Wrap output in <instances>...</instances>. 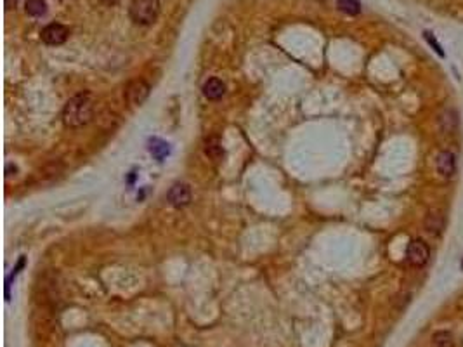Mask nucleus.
Here are the masks:
<instances>
[{
    "instance_id": "nucleus-13",
    "label": "nucleus",
    "mask_w": 463,
    "mask_h": 347,
    "mask_svg": "<svg viewBox=\"0 0 463 347\" xmlns=\"http://www.w3.org/2000/svg\"><path fill=\"white\" fill-rule=\"evenodd\" d=\"M337 7L344 14H349V16H357L361 13V4L357 0H338Z\"/></svg>"
},
{
    "instance_id": "nucleus-2",
    "label": "nucleus",
    "mask_w": 463,
    "mask_h": 347,
    "mask_svg": "<svg viewBox=\"0 0 463 347\" xmlns=\"http://www.w3.org/2000/svg\"><path fill=\"white\" fill-rule=\"evenodd\" d=\"M158 14H160V0H132L130 2V18L137 25H153L158 20Z\"/></svg>"
},
{
    "instance_id": "nucleus-7",
    "label": "nucleus",
    "mask_w": 463,
    "mask_h": 347,
    "mask_svg": "<svg viewBox=\"0 0 463 347\" xmlns=\"http://www.w3.org/2000/svg\"><path fill=\"white\" fill-rule=\"evenodd\" d=\"M435 167H437V172L442 177H453L454 172H456V156H454V153L447 151V149L441 151L435 158Z\"/></svg>"
},
{
    "instance_id": "nucleus-12",
    "label": "nucleus",
    "mask_w": 463,
    "mask_h": 347,
    "mask_svg": "<svg viewBox=\"0 0 463 347\" xmlns=\"http://www.w3.org/2000/svg\"><path fill=\"white\" fill-rule=\"evenodd\" d=\"M441 125H442V130L444 132H453L456 129L458 125V118H456V113L453 111V109H446V111L441 115Z\"/></svg>"
},
{
    "instance_id": "nucleus-1",
    "label": "nucleus",
    "mask_w": 463,
    "mask_h": 347,
    "mask_svg": "<svg viewBox=\"0 0 463 347\" xmlns=\"http://www.w3.org/2000/svg\"><path fill=\"white\" fill-rule=\"evenodd\" d=\"M94 115V99L89 92H80L73 96L65 104L63 109V122L68 129H78L87 125Z\"/></svg>"
},
{
    "instance_id": "nucleus-6",
    "label": "nucleus",
    "mask_w": 463,
    "mask_h": 347,
    "mask_svg": "<svg viewBox=\"0 0 463 347\" xmlns=\"http://www.w3.org/2000/svg\"><path fill=\"white\" fill-rule=\"evenodd\" d=\"M167 202L175 209H182V207L189 205L191 202V190L186 183H175L174 186L168 190L167 193Z\"/></svg>"
},
{
    "instance_id": "nucleus-10",
    "label": "nucleus",
    "mask_w": 463,
    "mask_h": 347,
    "mask_svg": "<svg viewBox=\"0 0 463 347\" xmlns=\"http://www.w3.org/2000/svg\"><path fill=\"white\" fill-rule=\"evenodd\" d=\"M205 153L208 154L212 160H220L222 156H224V148H222L220 144V139L219 137H210L206 139L205 142Z\"/></svg>"
},
{
    "instance_id": "nucleus-11",
    "label": "nucleus",
    "mask_w": 463,
    "mask_h": 347,
    "mask_svg": "<svg viewBox=\"0 0 463 347\" xmlns=\"http://www.w3.org/2000/svg\"><path fill=\"white\" fill-rule=\"evenodd\" d=\"M26 13L33 18H40L47 13V4L45 0H26Z\"/></svg>"
},
{
    "instance_id": "nucleus-9",
    "label": "nucleus",
    "mask_w": 463,
    "mask_h": 347,
    "mask_svg": "<svg viewBox=\"0 0 463 347\" xmlns=\"http://www.w3.org/2000/svg\"><path fill=\"white\" fill-rule=\"evenodd\" d=\"M203 94H205L206 99L217 101L220 99L225 94V84L219 78H208V80L203 84Z\"/></svg>"
},
{
    "instance_id": "nucleus-15",
    "label": "nucleus",
    "mask_w": 463,
    "mask_h": 347,
    "mask_svg": "<svg viewBox=\"0 0 463 347\" xmlns=\"http://www.w3.org/2000/svg\"><path fill=\"white\" fill-rule=\"evenodd\" d=\"M423 35H425V39H427V42L430 44L432 47H434V51L437 52V54L441 56V58H444V51H442V47H441V45H439V42H437V40H435L434 37H432V33L425 32Z\"/></svg>"
},
{
    "instance_id": "nucleus-3",
    "label": "nucleus",
    "mask_w": 463,
    "mask_h": 347,
    "mask_svg": "<svg viewBox=\"0 0 463 347\" xmlns=\"http://www.w3.org/2000/svg\"><path fill=\"white\" fill-rule=\"evenodd\" d=\"M428 257H430V248L425 243L423 240H411V243L408 245V250H406V259L411 266L421 267L427 264Z\"/></svg>"
},
{
    "instance_id": "nucleus-14",
    "label": "nucleus",
    "mask_w": 463,
    "mask_h": 347,
    "mask_svg": "<svg viewBox=\"0 0 463 347\" xmlns=\"http://www.w3.org/2000/svg\"><path fill=\"white\" fill-rule=\"evenodd\" d=\"M434 344L437 347H451V344H453L451 333H447V331H437V333L434 335Z\"/></svg>"
},
{
    "instance_id": "nucleus-4",
    "label": "nucleus",
    "mask_w": 463,
    "mask_h": 347,
    "mask_svg": "<svg viewBox=\"0 0 463 347\" xmlns=\"http://www.w3.org/2000/svg\"><path fill=\"white\" fill-rule=\"evenodd\" d=\"M125 96H127V101H129L132 106H141L146 101V97L149 96V85L146 84L142 78H135V80H132L127 85Z\"/></svg>"
},
{
    "instance_id": "nucleus-8",
    "label": "nucleus",
    "mask_w": 463,
    "mask_h": 347,
    "mask_svg": "<svg viewBox=\"0 0 463 347\" xmlns=\"http://www.w3.org/2000/svg\"><path fill=\"white\" fill-rule=\"evenodd\" d=\"M444 226H446V219L439 210H430L425 217V229L432 235H441Z\"/></svg>"
},
{
    "instance_id": "nucleus-5",
    "label": "nucleus",
    "mask_w": 463,
    "mask_h": 347,
    "mask_svg": "<svg viewBox=\"0 0 463 347\" xmlns=\"http://www.w3.org/2000/svg\"><path fill=\"white\" fill-rule=\"evenodd\" d=\"M70 30L61 23H51L42 30V40L49 45H61L68 40Z\"/></svg>"
}]
</instances>
